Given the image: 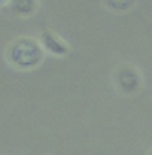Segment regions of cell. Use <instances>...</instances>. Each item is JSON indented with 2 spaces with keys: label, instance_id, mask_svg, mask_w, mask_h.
<instances>
[{
  "label": "cell",
  "instance_id": "obj_5",
  "mask_svg": "<svg viewBox=\"0 0 152 155\" xmlns=\"http://www.w3.org/2000/svg\"><path fill=\"white\" fill-rule=\"evenodd\" d=\"M134 3L136 0H104L106 8L114 12H125L133 8Z\"/></svg>",
  "mask_w": 152,
  "mask_h": 155
},
{
  "label": "cell",
  "instance_id": "obj_2",
  "mask_svg": "<svg viewBox=\"0 0 152 155\" xmlns=\"http://www.w3.org/2000/svg\"><path fill=\"white\" fill-rule=\"evenodd\" d=\"M114 82L118 91L125 96L136 94L142 87V78L139 70L131 64H121L114 73Z\"/></svg>",
  "mask_w": 152,
  "mask_h": 155
},
{
  "label": "cell",
  "instance_id": "obj_6",
  "mask_svg": "<svg viewBox=\"0 0 152 155\" xmlns=\"http://www.w3.org/2000/svg\"><path fill=\"white\" fill-rule=\"evenodd\" d=\"M8 2H11V0H2V2H0V5H2V6H6V3H8Z\"/></svg>",
  "mask_w": 152,
  "mask_h": 155
},
{
  "label": "cell",
  "instance_id": "obj_3",
  "mask_svg": "<svg viewBox=\"0 0 152 155\" xmlns=\"http://www.w3.org/2000/svg\"><path fill=\"white\" fill-rule=\"evenodd\" d=\"M39 42L42 48L45 49V52L54 57H66L72 52V48L69 46V43L64 42L57 33H54L49 28L42 30V33L39 35Z\"/></svg>",
  "mask_w": 152,
  "mask_h": 155
},
{
  "label": "cell",
  "instance_id": "obj_4",
  "mask_svg": "<svg viewBox=\"0 0 152 155\" xmlns=\"http://www.w3.org/2000/svg\"><path fill=\"white\" fill-rule=\"evenodd\" d=\"M9 6L12 12L18 17H31L38 12V0H11Z\"/></svg>",
  "mask_w": 152,
  "mask_h": 155
},
{
  "label": "cell",
  "instance_id": "obj_7",
  "mask_svg": "<svg viewBox=\"0 0 152 155\" xmlns=\"http://www.w3.org/2000/svg\"><path fill=\"white\" fill-rule=\"evenodd\" d=\"M146 155H152V149H151V151H149V152H148V154H146Z\"/></svg>",
  "mask_w": 152,
  "mask_h": 155
},
{
  "label": "cell",
  "instance_id": "obj_1",
  "mask_svg": "<svg viewBox=\"0 0 152 155\" xmlns=\"http://www.w3.org/2000/svg\"><path fill=\"white\" fill-rule=\"evenodd\" d=\"M43 48L36 39L18 38L6 48V60L19 70H31L43 61Z\"/></svg>",
  "mask_w": 152,
  "mask_h": 155
}]
</instances>
